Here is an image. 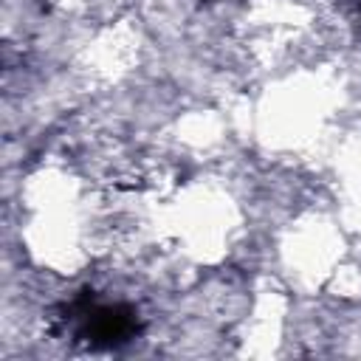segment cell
<instances>
[{
    "label": "cell",
    "instance_id": "6da1fadb",
    "mask_svg": "<svg viewBox=\"0 0 361 361\" xmlns=\"http://www.w3.org/2000/svg\"><path fill=\"white\" fill-rule=\"evenodd\" d=\"M138 322L135 310L127 305H82V327L79 336L93 347H116L135 336Z\"/></svg>",
    "mask_w": 361,
    "mask_h": 361
}]
</instances>
